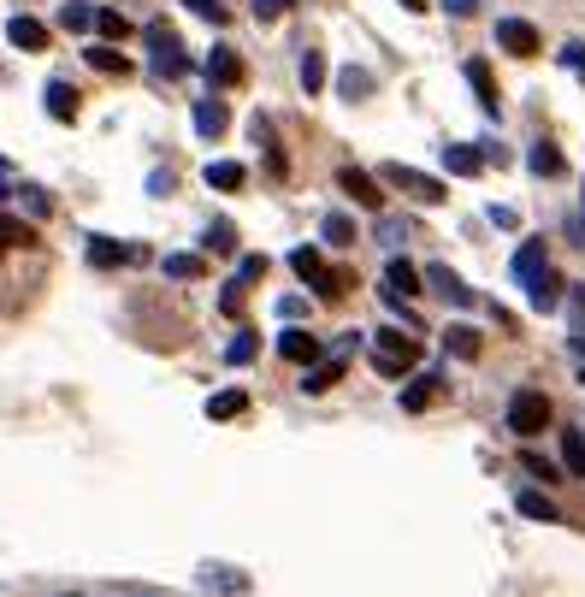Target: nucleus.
Segmentation results:
<instances>
[{"label":"nucleus","mask_w":585,"mask_h":597,"mask_svg":"<svg viewBox=\"0 0 585 597\" xmlns=\"http://www.w3.org/2000/svg\"><path fill=\"white\" fill-rule=\"evenodd\" d=\"M491 219H497L503 231H515V225H520V213H515V207H491Z\"/></svg>","instance_id":"obj_49"},{"label":"nucleus","mask_w":585,"mask_h":597,"mask_svg":"<svg viewBox=\"0 0 585 597\" xmlns=\"http://www.w3.org/2000/svg\"><path fill=\"white\" fill-rule=\"evenodd\" d=\"M438 397H444V379H438V373H420V379H408V385H402V408H408V414L432 408Z\"/></svg>","instance_id":"obj_17"},{"label":"nucleus","mask_w":585,"mask_h":597,"mask_svg":"<svg viewBox=\"0 0 585 597\" xmlns=\"http://www.w3.org/2000/svg\"><path fill=\"white\" fill-rule=\"evenodd\" d=\"M580 385H585V367H580Z\"/></svg>","instance_id":"obj_55"},{"label":"nucleus","mask_w":585,"mask_h":597,"mask_svg":"<svg viewBox=\"0 0 585 597\" xmlns=\"http://www.w3.org/2000/svg\"><path fill=\"white\" fill-rule=\"evenodd\" d=\"M526 166H532L538 178H562V172H568V160H562L556 142H532V148H526Z\"/></svg>","instance_id":"obj_19"},{"label":"nucleus","mask_w":585,"mask_h":597,"mask_svg":"<svg viewBox=\"0 0 585 597\" xmlns=\"http://www.w3.org/2000/svg\"><path fill=\"white\" fill-rule=\"evenodd\" d=\"M520 467H526V473H532V479H544V485H550V479H562V473H556V467L544 462V456H532V450H526V456H520Z\"/></svg>","instance_id":"obj_42"},{"label":"nucleus","mask_w":585,"mask_h":597,"mask_svg":"<svg viewBox=\"0 0 585 597\" xmlns=\"http://www.w3.org/2000/svg\"><path fill=\"white\" fill-rule=\"evenodd\" d=\"M379 178H385L390 190H402L408 201H420V207H438V201L450 196V190H444V178H432V172H414V166H402V160H390Z\"/></svg>","instance_id":"obj_4"},{"label":"nucleus","mask_w":585,"mask_h":597,"mask_svg":"<svg viewBox=\"0 0 585 597\" xmlns=\"http://www.w3.org/2000/svg\"><path fill=\"white\" fill-rule=\"evenodd\" d=\"M148 196H172V172H154V178H148Z\"/></svg>","instance_id":"obj_48"},{"label":"nucleus","mask_w":585,"mask_h":597,"mask_svg":"<svg viewBox=\"0 0 585 597\" xmlns=\"http://www.w3.org/2000/svg\"><path fill=\"white\" fill-rule=\"evenodd\" d=\"M550 426V397L544 391H515L509 397V432L515 438H538Z\"/></svg>","instance_id":"obj_5"},{"label":"nucleus","mask_w":585,"mask_h":597,"mask_svg":"<svg viewBox=\"0 0 585 597\" xmlns=\"http://www.w3.org/2000/svg\"><path fill=\"white\" fill-rule=\"evenodd\" d=\"M562 66L585 77V42H568V48H562Z\"/></svg>","instance_id":"obj_44"},{"label":"nucleus","mask_w":585,"mask_h":597,"mask_svg":"<svg viewBox=\"0 0 585 597\" xmlns=\"http://www.w3.org/2000/svg\"><path fill=\"white\" fill-rule=\"evenodd\" d=\"M302 89H308V95H320V89H325V54H320V48H308V54H302Z\"/></svg>","instance_id":"obj_33"},{"label":"nucleus","mask_w":585,"mask_h":597,"mask_svg":"<svg viewBox=\"0 0 585 597\" xmlns=\"http://www.w3.org/2000/svg\"><path fill=\"white\" fill-rule=\"evenodd\" d=\"M6 42L24 48V54H42V48H48V24L30 18V12H18V18H6Z\"/></svg>","instance_id":"obj_10"},{"label":"nucleus","mask_w":585,"mask_h":597,"mask_svg":"<svg viewBox=\"0 0 585 597\" xmlns=\"http://www.w3.org/2000/svg\"><path fill=\"white\" fill-rule=\"evenodd\" d=\"M160 272L172 278V284H184V278H201V255H166Z\"/></svg>","instance_id":"obj_34"},{"label":"nucleus","mask_w":585,"mask_h":597,"mask_svg":"<svg viewBox=\"0 0 585 597\" xmlns=\"http://www.w3.org/2000/svg\"><path fill=\"white\" fill-rule=\"evenodd\" d=\"M467 83H473V95H479V107H485V113H491V119H497V113H503V95H497V83H491V66H485V60H467Z\"/></svg>","instance_id":"obj_14"},{"label":"nucleus","mask_w":585,"mask_h":597,"mask_svg":"<svg viewBox=\"0 0 585 597\" xmlns=\"http://www.w3.org/2000/svg\"><path fill=\"white\" fill-rule=\"evenodd\" d=\"M290 272H296L302 284H314V296H320V302H337V296L355 284L349 272H331V266L320 261V249H290Z\"/></svg>","instance_id":"obj_3"},{"label":"nucleus","mask_w":585,"mask_h":597,"mask_svg":"<svg viewBox=\"0 0 585 597\" xmlns=\"http://www.w3.org/2000/svg\"><path fill=\"white\" fill-rule=\"evenodd\" d=\"M249 6H255V18H260V24H272V18H278V12H284L290 0H249Z\"/></svg>","instance_id":"obj_45"},{"label":"nucleus","mask_w":585,"mask_h":597,"mask_svg":"<svg viewBox=\"0 0 585 597\" xmlns=\"http://www.w3.org/2000/svg\"><path fill=\"white\" fill-rule=\"evenodd\" d=\"M60 24H65V30H77V36H83V30H95V6H89V0H65Z\"/></svg>","instance_id":"obj_31"},{"label":"nucleus","mask_w":585,"mask_h":597,"mask_svg":"<svg viewBox=\"0 0 585 597\" xmlns=\"http://www.w3.org/2000/svg\"><path fill=\"white\" fill-rule=\"evenodd\" d=\"M379 237L396 249V243H408V237H414V225H408V219H379Z\"/></svg>","instance_id":"obj_40"},{"label":"nucleus","mask_w":585,"mask_h":597,"mask_svg":"<svg viewBox=\"0 0 585 597\" xmlns=\"http://www.w3.org/2000/svg\"><path fill=\"white\" fill-rule=\"evenodd\" d=\"M207 83H213V89L243 83V60H237V48H213V54H207Z\"/></svg>","instance_id":"obj_15"},{"label":"nucleus","mask_w":585,"mask_h":597,"mask_svg":"<svg viewBox=\"0 0 585 597\" xmlns=\"http://www.w3.org/2000/svg\"><path fill=\"white\" fill-rule=\"evenodd\" d=\"M225 125H231V107H225L219 95H201V101H195V131L213 142V136H225Z\"/></svg>","instance_id":"obj_13"},{"label":"nucleus","mask_w":585,"mask_h":597,"mask_svg":"<svg viewBox=\"0 0 585 597\" xmlns=\"http://www.w3.org/2000/svg\"><path fill=\"white\" fill-rule=\"evenodd\" d=\"M278 355L296 361V367H314V361H320V337L314 332H278Z\"/></svg>","instance_id":"obj_16"},{"label":"nucleus","mask_w":585,"mask_h":597,"mask_svg":"<svg viewBox=\"0 0 585 597\" xmlns=\"http://www.w3.org/2000/svg\"><path fill=\"white\" fill-rule=\"evenodd\" d=\"M83 60H89V71H107V77H130V60L119 54V48H107V42L83 48Z\"/></svg>","instance_id":"obj_24"},{"label":"nucleus","mask_w":585,"mask_h":597,"mask_svg":"<svg viewBox=\"0 0 585 597\" xmlns=\"http://www.w3.org/2000/svg\"><path fill=\"white\" fill-rule=\"evenodd\" d=\"M580 438H585V432H580Z\"/></svg>","instance_id":"obj_56"},{"label":"nucleus","mask_w":585,"mask_h":597,"mask_svg":"<svg viewBox=\"0 0 585 597\" xmlns=\"http://www.w3.org/2000/svg\"><path fill=\"white\" fill-rule=\"evenodd\" d=\"M302 314H308V302H302V296H284V302H278V320H302Z\"/></svg>","instance_id":"obj_46"},{"label":"nucleus","mask_w":585,"mask_h":597,"mask_svg":"<svg viewBox=\"0 0 585 597\" xmlns=\"http://www.w3.org/2000/svg\"><path fill=\"white\" fill-rule=\"evenodd\" d=\"M18 201H24V213H30V219L54 213V201H48V190H36V184H24V190H18Z\"/></svg>","instance_id":"obj_38"},{"label":"nucleus","mask_w":585,"mask_h":597,"mask_svg":"<svg viewBox=\"0 0 585 597\" xmlns=\"http://www.w3.org/2000/svg\"><path fill=\"white\" fill-rule=\"evenodd\" d=\"M243 290H249V284H237V278H231V284H225V290H219V308H225V314H231V320H237V314H243Z\"/></svg>","instance_id":"obj_41"},{"label":"nucleus","mask_w":585,"mask_h":597,"mask_svg":"<svg viewBox=\"0 0 585 597\" xmlns=\"http://www.w3.org/2000/svg\"><path fill=\"white\" fill-rule=\"evenodd\" d=\"M497 48L515 54V60H532L538 54V30L526 18H497Z\"/></svg>","instance_id":"obj_7"},{"label":"nucleus","mask_w":585,"mask_h":597,"mask_svg":"<svg viewBox=\"0 0 585 597\" xmlns=\"http://www.w3.org/2000/svg\"><path fill=\"white\" fill-rule=\"evenodd\" d=\"M255 332H249V326H237V337H231V343H225V361H231V367H249V361H255Z\"/></svg>","instance_id":"obj_32"},{"label":"nucleus","mask_w":585,"mask_h":597,"mask_svg":"<svg viewBox=\"0 0 585 597\" xmlns=\"http://www.w3.org/2000/svg\"><path fill=\"white\" fill-rule=\"evenodd\" d=\"M95 30H101L107 42H125V36H130V18H125V12H95Z\"/></svg>","instance_id":"obj_35"},{"label":"nucleus","mask_w":585,"mask_h":597,"mask_svg":"<svg viewBox=\"0 0 585 597\" xmlns=\"http://www.w3.org/2000/svg\"><path fill=\"white\" fill-rule=\"evenodd\" d=\"M562 462H568V473H585V438L580 432H562Z\"/></svg>","instance_id":"obj_37"},{"label":"nucleus","mask_w":585,"mask_h":597,"mask_svg":"<svg viewBox=\"0 0 585 597\" xmlns=\"http://www.w3.org/2000/svg\"><path fill=\"white\" fill-rule=\"evenodd\" d=\"M36 243V231L24 225V219H12V213H0V249H30Z\"/></svg>","instance_id":"obj_30"},{"label":"nucleus","mask_w":585,"mask_h":597,"mask_svg":"<svg viewBox=\"0 0 585 597\" xmlns=\"http://www.w3.org/2000/svg\"><path fill=\"white\" fill-rule=\"evenodd\" d=\"M515 509L526 515V521H544V527H550V521H562V509H556V503H550L544 491H520V497H515Z\"/></svg>","instance_id":"obj_25"},{"label":"nucleus","mask_w":585,"mask_h":597,"mask_svg":"<svg viewBox=\"0 0 585 597\" xmlns=\"http://www.w3.org/2000/svg\"><path fill=\"white\" fill-rule=\"evenodd\" d=\"M544 272H550V249H544V237H526V243L515 249V284H526V290H532Z\"/></svg>","instance_id":"obj_9"},{"label":"nucleus","mask_w":585,"mask_h":597,"mask_svg":"<svg viewBox=\"0 0 585 597\" xmlns=\"http://www.w3.org/2000/svg\"><path fill=\"white\" fill-rule=\"evenodd\" d=\"M426 284H432L450 308H473V302H479V296H473V290H467V284L450 272V266H426Z\"/></svg>","instance_id":"obj_11"},{"label":"nucleus","mask_w":585,"mask_h":597,"mask_svg":"<svg viewBox=\"0 0 585 597\" xmlns=\"http://www.w3.org/2000/svg\"><path fill=\"white\" fill-rule=\"evenodd\" d=\"M402 6H408V12H420V6H426V0H402Z\"/></svg>","instance_id":"obj_54"},{"label":"nucleus","mask_w":585,"mask_h":597,"mask_svg":"<svg viewBox=\"0 0 585 597\" xmlns=\"http://www.w3.org/2000/svg\"><path fill=\"white\" fill-rule=\"evenodd\" d=\"M343 367H349V349H337L331 361H314V367H308V379H302V391H308V397H325V391L343 379Z\"/></svg>","instance_id":"obj_12"},{"label":"nucleus","mask_w":585,"mask_h":597,"mask_svg":"<svg viewBox=\"0 0 585 597\" xmlns=\"http://www.w3.org/2000/svg\"><path fill=\"white\" fill-rule=\"evenodd\" d=\"M568 349H574V355L585 361V332H574V337H568Z\"/></svg>","instance_id":"obj_53"},{"label":"nucleus","mask_w":585,"mask_h":597,"mask_svg":"<svg viewBox=\"0 0 585 597\" xmlns=\"http://www.w3.org/2000/svg\"><path fill=\"white\" fill-rule=\"evenodd\" d=\"M337 95H343V101H367V95H373V71L343 66L337 71Z\"/></svg>","instance_id":"obj_26"},{"label":"nucleus","mask_w":585,"mask_h":597,"mask_svg":"<svg viewBox=\"0 0 585 597\" xmlns=\"http://www.w3.org/2000/svg\"><path fill=\"white\" fill-rule=\"evenodd\" d=\"M337 190H343L349 201H361V207H373V213L385 207V190H379V178H373V172H361V166H343V172H337Z\"/></svg>","instance_id":"obj_6"},{"label":"nucleus","mask_w":585,"mask_h":597,"mask_svg":"<svg viewBox=\"0 0 585 597\" xmlns=\"http://www.w3.org/2000/svg\"><path fill=\"white\" fill-rule=\"evenodd\" d=\"M444 12H450V18H473V12H479V0H444Z\"/></svg>","instance_id":"obj_47"},{"label":"nucleus","mask_w":585,"mask_h":597,"mask_svg":"<svg viewBox=\"0 0 585 597\" xmlns=\"http://www.w3.org/2000/svg\"><path fill=\"white\" fill-rule=\"evenodd\" d=\"M18 196V190H12V166H6V160H0V207H6V201Z\"/></svg>","instance_id":"obj_50"},{"label":"nucleus","mask_w":585,"mask_h":597,"mask_svg":"<svg viewBox=\"0 0 585 597\" xmlns=\"http://www.w3.org/2000/svg\"><path fill=\"white\" fill-rule=\"evenodd\" d=\"M320 237L331 243V249H349V243H355V219H349V213H325Z\"/></svg>","instance_id":"obj_29"},{"label":"nucleus","mask_w":585,"mask_h":597,"mask_svg":"<svg viewBox=\"0 0 585 597\" xmlns=\"http://www.w3.org/2000/svg\"><path fill=\"white\" fill-rule=\"evenodd\" d=\"M130 261H148L142 243H113V237H89V266H130Z\"/></svg>","instance_id":"obj_8"},{"label":"nucleus","mask_w":585,"mask_h":597,"mask_svg":"<svg viewBox=\"0 0 585 597\" xmlns=\"http://www.w3.org/2000/svg\"><path fill=\"white\" fill-rule=\"evenodd\" d=\"M526 302H532L538 314H550V308H562V278H556V272H544V278H538V284L526 290Z\"/></svg>","instance_id":"obj_28"},{"label":"nucleus","mask_w":585,"mask_h":597,"mask_svg":"<svg viewBox=\"0 0 585 597\" xmlns=\"http://www.w3.org/2000/svg\"><path fill=\"white\" fill-rule=\"evenodd\" d=\"M568 237H574V243L585 249V213H574V219H568Z\"/></svg>","instance_id":"obj_51"},{"label":"nucleus","mask_w":585,"mask_h":597,"mask_svg":"<svg viewBox=\"0 0 585 597\" xmlns=\"http://www.w3.org/2000/svg\"><path fill=\"white\" fill-rule=\"evenodd\" d=\"M414 290H420V272H414V266H408L402 255H396V261L385 266V296H396V302H408Z\"/></svg>","instance_id":"obj_20"},{"label":"nucleus","mask_w":585,"mask_h":597,"mask_svg":"<svg viewBox=\"0 0 585 597\" xmlns=\"http://www.w3.org/2000/svg\"><path fill=\"white\" fill-rule=\"evenodd\" d=\"M184 6H190L195 18H207V24H225V18H231V6H225V0H184Z\"/></svg>","instance_id":"obj_39"},{"label":"nucleus","mask_w":585,"mask_h":597,"mask_svg":"<svg viewBox=\"0 0 585 597\" xmlns=\"http://www.w3.org/2000/svg\"><path fill=\"white\" fill-rule=\"evenodd\" d=\"M444 166H450L455 178H479V172H485V154L467 148V142H444Z\"/></svg>","instance_id":"obj_18"},{"label":"nucleus","mask_w":585,"mask_h":597,"mask_svg":"<svg viewBox=\"0 0 585 597\" xmlns=\"http://www.w3.org/2000/svg\"><path fill=\"white\" fill-rule=\"evenodd\" d=\"M444 349H450L455 361H479V349H485V343H479L473 326H450V332H444Z\"/></svg>","instance_id":"obj_27"},{"label":"nucleus","mask_w":585,"mask_h":597,"mask_svg":"<svg viewBox=\"0 0 585 597\" xmlns=\"http://www.w3.org/2000/svg\"><path fill=\"white\" fill-rule=\"evenodd\" d=\"M237 414H249V391H213L207 397V420H237Z\"/></svg>","instance_id":"obj_23"},{"label":"nucleus","mask_w":585,"mask_h":597,"mask_svg":"<svg viewBox=\"0 0 585 597\" xmlns=\"http://www.w3.org/2000/svg\"><path fill=\"white\" fill-rule=\"evenodd\" d=\"M207 249H213V255H231V249H237V231H231L225 219H213V225H207Z\"/></svg>","instance_id":"obj_36"},{"label":"nucleus","mask_w":585,"mask_h":597,"mask_svg":"<svg viewBox=\"0 0 585 597\" xmlns=\"http://www.w3.org/2000/svg\"><path fill=\"white\" fill-rule=\"evenodd\" d=\"M42 107H48L60 125H71V119H77V89H71V83H48V89H42Z\"/></svg>","instance_id":"obj_22"},{"label":"nucleus","mask_w":585,"mask_h":597,"mask_svg":"<svg viewBox=\"0 0 585 597\" xmlns=\"http://www.w3.org/2000/svg\"><path fill=\"white\" fill-rule=\"evenodd\" d=\"M142 42H148V66L160 71V77H190V54H184V42H178V30L172 24H148L142 30Z\"/></svg>","instance_id":"obj_2"},{"label":"nucleus","mask_w":585,"mask_h":597,"mask_svg":"<svg viewBox=\"0 0 585 597\" xmlns=\"http://www.w3.org/2000/svg\"><path fill=\"white\" fill-rule=\"evenodd\" d=\"M255 278H266V255H243V266H237V284H255Z\"/></svg>","instance_id":"obj_43"},{"label":"nucleus","mask_w":585,"mask_h":597,"mask_svg":"<svg viewBox=\"0 0 585 597\" xmlns=\"http://www.w3.org/2000/svg\"><path fill=\"white\" fill-rule=\"evenodd\" d=\"M568 302H574V314L585 320V284H580V290H568Z\"/></svg>","instance_id":"obj_52"},{"label":"nucleus","mask_w":585,"mask_h":597,"mask_svg":"<svg viewBox=\"0 0 585 597\" xmlns=\"http://www.w3.org/2000/svg\"><path fill=\"white\" fill-rule=\"evenodd\" d=\"M207 184L231 196V190H243V184H249V166H243V160H213V166H207Z\"/></svg>","instance_id":"obj_21"},{"label":"nucleus","mask_w":585,"mask_h":597,"mask_svg":"<svg viewBox=\"0 0 585 597\" xmlns=\"http://www.w3.org/2000/svg\"><path fill=\"white\" fill-rule=\"evenodd\" d=\"M414 361H420V337L396 332H373V367H379V379H402V373H414Z\"/></svg>","instance_id":"obj_1"}]
</instances>
